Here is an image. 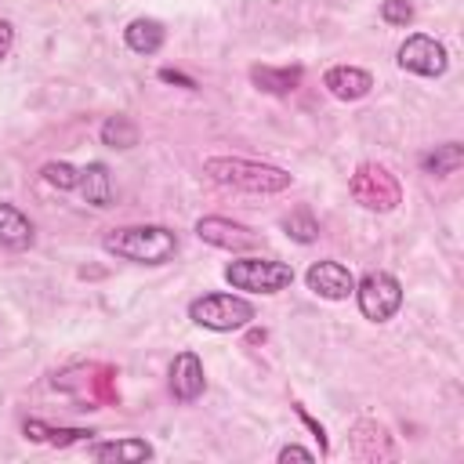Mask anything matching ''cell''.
I'll return each instance as SVG.
<instances>
[{"instance_id": "cell-1", "label": "cell", "mask_w": 464, "mask_h": 464, "mask_svg": "<svg viewBox=\"0 0 464 464\" xmlns=\"http://www.w3.org/2000/svg\"><path fill=\"white\" fill-rule=\"evenodd\" d=\"M102 250L130 265H167L178 254V236L167 225H127L105 232Z\"/></svg>"}, {"instance_id": "cell-2", "label": "cell", "mask_w": 464, "mask_h": 464, "mask_svg": "<svg viewBox=\"0 0 464 464\" xmlns=\"http://www.w3.org/2000/svg\"><path fill=\"white\" fill-rule=\"evenodd\" d=\"M203 174L225 188H239V192H254V196H276V192L290 188V181H294L283 167L243 160V156H210V160H203Z\"/></svg>"}, {"instance_id": "cell-3", "label": "cell", "mask_w": 464, "mask_h": 464, "mask_svg": "<svg viewBox=\"0 0 464 464\" xmlns=\"http://www.w3.org/2000/svg\"><path fill=\"white\" fill-rule=\"evenodd\" d=\"M225 283L246 294H279L294 283V268L272 257H239L225 265Z\"/></svg>"}, {"instance_id": "cell-4", "label": "cell", "mask_w": 464, "mask_h": 464, "mask_svg": "<svg viewBox=\"0 0 464 464\" xmlns=\"http://www.w3.org/2000/svg\"><path fill=\"white\" fill-rule=\"evenodd\" d=\"M254 304L239 294H203L188 304V319L203 330H214V334H232V330H243L250 319H254Z\"/></svg>"}, {"instance_id": "cell-5", "label": "cell", "mask_w": 464, "mask_h": 464, "mask_svg": "<svg viewBox=\"0 0 464 464\" xmlns=\"http://www.w3.org/2000/svg\"><path fill=\"white\" fill-rule=\"evenodd\" d=\"M348 192L359 207H366L373 214H388L402 203V188H399L395 174L381 163H359L352 181H348Z\"/></svg>"}, {"instance_id": "cell-6", "label": "cell", "mask_w": 464, "mask_h": 464, "mask_svg": "<svg viewBox=\"0 0 464 464\" xmlns=\"http://www.w3.org/2000/svg\"><path fill=\"white\" fill-rule=\"evenodd\" d=\"M355 301H359V312L370 319V323H388L399 308H402V283L392 276V272H366L359 283H355Z\"/></svg>"}, {"instance_id": "cell-7", "label": "cell", "mask_w": 464, "mask_h": 464, "mask_svg": "<svg viewBox=\"0 0 464 464\" xmlns=\"http://www.w3.org/2000/svg\"><path fill=\"white\" fill-rule=\"evenodd\" d=\"M399 69H406V72H417V76H442L446 69H450V54H446V47L435 40V36H428V33H413V36H406L402 40V47H399Z\"/></svg>"}, {"instance_id": "cell-8", "label": "cell", "mask_w": 464, "mask_h": 464, "mask_svg": "<svg viewBox=\"0 0 464 464\" xmlns=\"http://www.w3.org/2000/svg\"><path fill=\"white\" fill-rule=\"evenodd\" d=\"M196 236H199L203 243H210V246H221V250H250V246H257V232H250V228L239 225V221L218 218V214L199 218V221H196Z\"/></svg>"}, {"instance_id": "cell-9", "label": "cell", "mask_w": 464, "mask_h": 464, "mask_svg": "<svg viewBox=\"0 0 464 464\" xmlns=\"http://www.w3.org/2000/svg\"><path fill=\"white\" fill-rule=\"evenodd\" d=\"M304 283H308L312 294H319L326 301H344L355 290V276L341 261H315V265H308Z\"/></svg>"}, {"instance_id": "cell-10", "label": "cell", "mask_w": 464, "mask_h": 464, "mask_svg": "<svg viewBox=\"0 0 464 464\" xmlns=\"http://www.w3.org/2000/svg\"><path fill=\"white\" fill-rule=\"evenodd\" d=\"M207 388V377H203V362L196 352H178L174 362H170V395L178 402H196Z\"/></svg>"}, {"instance_id": "cell-11", "label": "cell", "mask_w": 464, "mask_h": 464, "mask_svg": "<svg viewBox=\"0 0 464 464\" xmlns=\"http://www.w3.org/2000/svg\"><path fill=\"white\" fill-rule=\"evenodd\" d=\"M323 87L337 98V102H359L373 91V76L359 65H330L323 76Z\"/></svg>"}, {"instance_id": "cell-12", "label": "cell", "mask_w": 464, "mask_h": 464, "mask_svg": "<svg viewBox=\"0 0 464 464\" xmlns=\"http://www.w3.org/2000/svg\"><path fill=\"white\" fill-rule=\"evenodd\" d=\"M87 457L91 460H123V464H138V460H152L156 450L152 442L127 435V439H105V442H87Z\"/></svg>"}, {"instance_id": "cell-13", "label": "cell", "mask_w": 464, "mask_h": 464, "mask_svg": "<svg viewBox=\"0 0 464 464\" xmlns=\"http://www.w3.org/2000/svg\"><path fill=\"white\" fill-rule=\"evenodd\" d=\"M352 453L359 460H381V457H392L395 450H392L388 431L377 420H359L352 431Z\"/></svg>"}, {"instance_id": "cell-14", "label": "cell", "mask_w": 464, "mask_h": 464, "mask_svg": "<svg viewBox=\"0 0 464 464\" xmlns=\"http://www.w3.org/2000/svg\"><path fill=\"white\" fill-rule=\"evenodd\" d=\"M301 65H283V69H276V65H254L250 69V83L257 87V91H265V94H294L297 91V83H301Z\"/></svg>"}, {"instance_id": "cell-15", "label": "cell", "mask_w": 464, "mask_h": 464, "mask_svg": "<svg viewBox=\"0 0 464 464\" xmlns=\"http://www.w3.org/2000/svg\"><path fill=\"white\" fill-rule=\"evenodd\" d=\"M80 192H83V199L91 203V207H109L112 203V174H109V167L105 163H87L83 170H80V185H76Z\"/></svg>"}, {"instance_id": "cell-16", "label": "cell", "mask_w": 464, "mask_h": 464, "mask_svg": "<svg viewBox=\"0 0 464 464\" xmlns=\"http://www.w3.org/2000/svg\"><path fill=\"white\" fill-rule=\"evenodd\" d=\"M0 243L11 250L33 246V221L11 203H0Z\"/></svg>"}, {"instance_id": "cell-17", "label": "cell", "mask_w": 464, "mask_h": 464, "mask_svg": "<svg viewBox=\"0 0 464 464\" xmlns=\"http://www.w3.org/2000/svg\"><path fill=\"white\" fill-rule=\"evenodd\" d=\"M123 40L134 54H156L167 40V29L156 22V18H134L127 29H123Z\"/></svg>"}, {"instance_id": "cell-18", "label": "cell", "mask_w": 464, "mask_h": 464, "mask_svg": "<svg viewBox=\"0 0 464 464\" xmlns=\"http://www.w3.org/2000/svg\"><path fill=\"white\" fill-rule=\"evenodd\" d=\"M25 439L33 442H47V446H72V442H91V428H54V424H44V420H25Z\"/></svg>"}, {"instance_id": "cell-19", "label": "cell", "mask_w": 464, "mask_h": 464, "mask_svg": "<svg viewBox=\"0 0 464 464\" xmlns=\"http://www.w3.org/2000/svg\"><path fill=\"white\" fill-rule=\"evenodd\" d=\"M460 163H464V145H460V141H446V145H435V152L420 156V167H424V174H435V178H446V174H453Z\"/></svg>"}, {"instance_id": "cell-20", "label": "cell", "mask_w": 464, "mask_h": 464, "mask_svg": "<svg viewBox=\"0 0 464 464\" xmlns=\"http://www.w3.org/2000/svg\"><path fill=\"white\" fill-rule=\"evenodd\" d=\"M102 145H109V149H134L138 145V123L130 116H109L102 123Z\"/></svg>"}, {"instance_id": "cell-21", "label": "cell", "mask_w": 464, "mask_h": 464, "mask_svg": "<svg viewBox=\"0 0 464 464\" xmlns=\"http://www.w3.org/2000/svg\"><path fill=\"white\" fill-rule=\"evenodd\" d=\"M279 225H283V232H286L294 243H315V239H319V221H315L312 210H304V207H301V210H290Z\"/></svg>"}, {"instance_id": "cell-22", "label": "cell", "mask_w": 464, "mask_h": 464, "mask_svg": "<svg viewBox=\"0 0 464 464\" xmlns=\"http://www.w3.org/2000/svg\"><path fill=\"white\" fill-rule=\"evenodd\" d=\"M40 174H44L47 185H54V188H62V192H69V188L80 185V170H76L72 163H65V160H51V163H44Z\"/></svg>"}, {"instance_id": "cell-23", "label": "cell", "mask_w": 464, "mask_h": 464, "mask_svg": "<svg viewBox=\"0 0 464 464\" xmlns=\"http://www.w3.org/2000/svg\"><path fill=\"white\" fill-rule=\"evenodd\" d=\"M381 18L388 25H410L413 22V4L410 0H384L381 4Z\"/></svg>"}, {"instance_id": "cell-24", "label": "cell", "mask_w": 464, "mask_h": 464, "mask_svg": "<svg viewBox=\"0 0 464 464\" xmlns=\"http://www.w3.org/2000/svg\"><path fill=\"white\" fill-rule=\"evenodd\" d=\"M294 413H297V417H301V420L308 424V431H312V435L319 439V450L326 453V431H323V424H319V420H315V417H312V413H308V410H304L301 402H294Z\"/></svg>"}, {"instance_id": "cell-25", "label": "cell", "mask_w": 464, "mask_h": 464, "mask_svg": "<svg viewBox=\"0 0 464 464\" xmlns=\"http://www.w3.org/2000/svg\"><path fill=\"white\" fill-rule=\"evenodd\" d=\"M160 80H163V83H178V87H185V91H196V80L185 76V72H178V69H160Z\"/></svg>"}, {"instance_id": "cell-26", "label": "cell", "mask_w": 464, "mask_h": 464, "mask_svg": "<svg viewBox=\"0 0 464 464\" xmlns=\"http://www.w3.org/2000/svg\"><path fill=\"white\" fill-rule=\"evenodd\" d=\"M279 460H315V453L304 450V446H297V442H290V446L279 450Z\"/></svg>"}, {"instance_id": "cell-27", "label": "cell", "mask_w": 464, "mask_h": 464, "mask_svg": "<svg viewBox=\"0 0 464 464\" xmlns=\"http://www.w3.org/2000/svg\"><path fill=\"white\" fill-rule=\"evenodd\" d=\"M14 47V25L7 18H0V58H7Z\"/></svg>"}]
</instances>
